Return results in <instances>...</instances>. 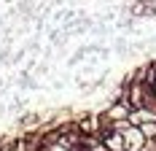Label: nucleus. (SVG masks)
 I'll return each mask as SVG.
<instances>
[{
	"mask_svg": "<svg viewBox=\"0 0 156 151\" xmlns=\"http://www.w3.org/2000/svg\"><path fill=\"white\" fill-rule=\"evenodd\" d=\"M124 140H126V149H132V151H143L148 146V138L143 135V130L135 127V124H129L124 130Z\"/></svg>",
	"mask_w": 156,
	"mask_h": 151,
	"instance_id": "nucleus-1",
	"label": "nucleus"
},
{
	"mask_svg": "<svg viewBox=\"0 0 156 151\" xmlns=\"http://www.w3.org/2000/svg\"><path fill=\"white\" fill-rule=\"evenodd\" d=\"M102 143L108 146L110 151H126V140H124V132H108V135H102Z\"/></svg>",
	"mask_w": 156,
	"mask_h": 151,
	"instance_id": "nucleus-2",
	"label": "nucleus"
},
{
	"mask_svg": "<svg viewBox=\"0 0 156 151\" xmlns=\"http://www.w3.org/2000/svg\"><path fill=\"white\" fill-rule=\"evenodd\" d=\"M86 54H92V49H89V43H86V46H81V49H76V54H73V57L67 60V65H70V68H76V65H81V62L86 60Z\"/></svg>",
	"mask_w": 156,
	"mask_h": 151,
	"instance_id": "nucleus-3",
	"label": "nucleus"
},
{
	"mask_svg": "<svg viewBox=\"0 0 156 151\" xmlns=\"http://www.w3.org/2000/svg\"><path fill=\"white\" fill-rule=\"evenodd\" d=\"M113 51H116V57H126V54H132V43H126V38H116Z\"/></svg>",
	"mask_w": 156,
	"mask_h": 151,
	"instance_id": "nucleus-4",
	"label": "nucleus"
},
{
	"mask_svg": "<svg viewBox=\"0 0 156 151\" xmlns=\"http://www.w3.org/2000/svg\"><path fill=\"white\" fill-rule=\"evenodd\" d=\"M27 51H30V54H38V51H41V35H35L30 43H27Z\"/></svg>",
	"mask_w": 156,
	"mask_h": 151,
	"instance_id": "nucleus-5",
	"label": "nucleus"
},
{
	"mask_svg": "<svg viewBox=\"0 0 156 151\" xmlns=\"http://www.w3.org/2000/svg\"><path fill=\"white\" fill-rule=\"evenodd\" d=\"M151 87H154V92H156V78H154V81H151Z\"/></svg>",
	"mask_w": 156,
	"mask_h": 151,
	"instance_id": "nucleus-6",
	"label": "nucleus"
}]
</instances>
